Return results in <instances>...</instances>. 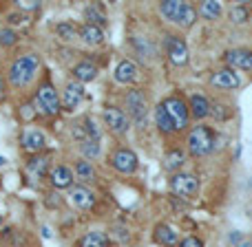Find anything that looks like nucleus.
<instances>
[{"mask_svg":"<svg viewBox=\"0 0 252 247\" xmlns=\"http://www.w3.org/2000/svg\"><path fill=\"white\" fill-rule=\"evenodd\" d=\"M7 97V91H4V80H2V75H0V102Z\"/></svg>","mask_w":252,"mask_h":247,"instance_id":"40","label":"nucleus"},{"mask_svg":"<svg viewBox=\"0 0 252 247\" xmlns=\"http://www.w3.org/2000/svg\"><path fill=\"white\" fill-rule=\"evenodd\" d=\"M73 78L75 82L80 84H87V82H93L97 78V66L93 64L91 60H82L73 66Z\"/></svg>","mask_w":252,"mask_h":247,"instance_id":"15","label":"nucleus"},{"mask_svg":"<svg viewBox=\"0 0 252 247\" xmlns=\"http://www.w3.org/2000/svg\"><path fill=\"white\" fill-rule=\"evenodd\" d=\"M215 146V135L208 126H195L188 135V150L192 157H204L213 150Z\"/></svg>","mask_w":252,"mask_h":247,"instance_id":"3","label":"nucleus"},{"mask_svg":"<svg viewBox=\"0 0 252 247\" xmlns=\"http://www.w3.org/2000/svg\"><path fill=\"white\" fill-rule=\"evenodd\" d=\"M226 60H228V64L252 73V51H228Z\"/></svg>","mask_w":252,"mask_h":247,"instance_id":"19","label":"nucleus"},{"mask_svg":"<svg viewBox=\"0 0 252 247\" xmlns=\"http://www.w3.org/2000/svg\"><path fill=\"white\" fill-rule=\"evenodd\" d=\"M47 146V135L38 128H29L20 135V148L25 152H31V155H38L42 148Z\"/></svg>","mask_w":252,"mask_h":247,"instance_id":"7","label":"nucleus"},{"mask_svg":"<svg viewBox=\"0 0 252 247\" xmlns=\"http://www.w3.org/2000/svg\"><path fill=\"white\" fill-rule=\"evenodd\" d=\"M126 109H128L130 117L142 122L144 115H146V97L139 88H133V91L126 93Z\"/></svg>","mask_w":252,"mask_h":247,"instance_id":"11","label":"nucleus"},{"mask_svg":"<svg viewBox=\"0 0 252 247\" xmlns=\"http://www.w3.org/2000/svg\"><path fill=\"white\" fill-rule=\"evenodd\" d=\"M33 106H35V110H38V115H42V117H56L62 110L60 95H58L56 86H53L49 80H44L38 86V91H35V95H33Z\"/></svg>","mask_w":252,"mask_h":247,"instance_id":"2","label":"nucleus"},{"mask_svg":"<svg viewBox=\"0 0 252 247\" xmlns=\"http://www.w3.org/2000/svg\"><path fill=\"white\" fill-rule=\"evenodd\" d=\"M179 247H204V243H201V239H197V236H186V239L179 243Z\"/></svg>","mask_w":252,"mask_h":247,"instance_id":"37","label":"nucleus"},{"mask_svg":"<svg viewBox=\"0 0 252 247\" xmlns=\"http://www.w3.org/2000/svg\"><path fill=\"white\" fill-rule=\"evenodd\" d=\"M115 80L120 84H130L135 78H137V66L133 64L130 60H122L118 66H115Z\"/></svg>","mask_w":252,"mask_h":247,"instance_id":"18","label":"nucleus"},{"mask_svg":"<svg viewBox=\"0 0 252 247\" xmlns=\"http://www.w3.org/2000/svg\"><path fill=\"white\" fill-rule=\"evenodd\" d=\"M248 247H252V245H248Z\"/></svg>","mask_w":252,"mask_h":247,"instance_id":"44","label":"nucleus"},{"mask_svg":"<svg viewBox=\"0 0 252 247\" xmlns=\"http://www.w3.org/2000/svg\"><path fill=\"white\" fill-rule=\"evenodd\" d=\"M27 20V13H7V22L9 25H20Z\"/></svg>","mask_w":252,"mask_h":247,"instance_id":"39","label":"nucleus"},{"mask_svg":"<svg viewBox=\"0 0 252 247\" xmlns=\"http://www.w3.org/2000/svg\"><path fill=\"white\" fill-rule=\"evenodd\" d=\"M166 53H168V60L177 66H182L188 62V47L182 38L168 35V38H166Z\"/></svg>","mask_w":252,"mask_h":247,"instance_id":"9","label":"nucleus"},{"mask_svg":"<svg viewBox=\"0 0 252 247\" xmlns=\"http://www.w3.org/2000/svg\"><path fill=\"white\" fill-rule=\"evenodd\" d=\"M84 18H87V25H93V27H104L106 25V16L102 13V7H97V4H89L87 9H84Z\"/></svg>","mask_w":252,"mask_h":247,"instance_id":"23","label":"nucleus"},{"mask_svg":"<svg viewBox=\"0 0 252 247\" xmlns=\"http://www.w3.org/2000/svg\"><path fill=\"white\" fill-rule=\"evenodd\" d=\"M170 190H173L175 196L188 199V196L197 194L199 181H197V177L190 172H177V174H173V179H170Z\"/></svg>","mask_w":252,"mask_h":247,"instance_id":"4","label":"nucleus"},{"mask_svg":"<svg viewBox=\"0 0 252 247\" xmlns=\"http://www.w3.org/2000/svg\"><path fill=\"white\" fill-rule=\"evenodd\" d=\"M153 239H155V243L166 245V247H173V245L179 243L177 232H175L170 225H164V223H159V225L155 227V232H153Z\"/></svg>","mask_w":252,"mask_h":247,"instance_id":"17","label":"nucleus"},{"mask_svg":"<svg viewBox=\"0 0 252 247\" xmlns=\"http://www.w3.org/2000/svg\"><path fill=\"white\" fill-rule=\"evenodd\" d=\"M195 20H197V9L192 7V4H186L184 2L182 4V11H179V16H177V25H182V27H190V25H195Z\"/></svg>","mask_w":252,"mask_h":247,"instance_id":"29","label":"nucleus"},{"mask_svg":"<svg viewBox=\"0 0 252 247\" xmlns=\"http://www.w3.org/2000/svg\"><path fill=\"white\" fill-rule=\"evenodd\" d=\"M80 150L87 159H95L100 157V141H93V139H87L84 143H80Z\"/></svg>","mask_w":252,"mask_h":247,"instance_id":"32","label":"nucleus"},{"mask_svg":"<svg viewBox=\"0 0 252 247\" xmlns=\"http://www.w3.org/2000/svg\"><path fill=\"white\" fill-rule=\"evenodd\" d=\"M56 33L60 35L62 40H66V42H71V40H75V38H78L80 29H78V27H75L71 20H62V22H58V25H56Z\"/></svg>","mask_w":252,"mask_h":247,"instance_id":"26","label":"nucleus"},{"mask_svg":"<svg viewBox=\"0 0 252 247\" xmlns=\"http://www.w3.org/2000/svg\"><path fill=\"white\" fill-rule=\"evenodd\" d=\"M155 124H157V128H159L164 135L175 133V124H173V119H170V115L166 113L164 104H159L155 109Z\"/></svg>","mask_w":252,"mask_h":247,"instance_id":"22","label":"nucleus"},{"mask_svg":"<svg viewBox=\"0 0 252 247\" xmlns=\"http://www.w3.org/2000/svg\"><path fill=\"white\" fill-rule=\"evenodd\" d=\"M75 174L80 181H95V170H93L91 161H78L75 164Z\"/></svg>","mask_w":252,"mask_h":247,"instance_id":"30","label":"nucleus"},{"mask_svg":"<svg viewBox=\"0 0 252 247\" xmlns=\"http://www.w3.org/2000/svg\"><path fill=\"white\" fill-rule=\"evenodd\" d=\"M16 7L22 9V11H33V9L40 7V2H35V0H29V2H22V0H16Z\"/></svg>","mask_w":252,"mask_h":247,"instance_id":"38","label":"nucleus"},{"mask_svg":"<svg viewBox=\"0 0 252 247\" xmlns=\"http://www.w3.org/2000/svg\"><path fill=\"white\" fill-rule=\"evenodd\" d=\"M84 133H87V137L89 139H93V141H100V137H102V133H100V128H97V124H95V119L93 117H84Z\"/></svg>","mask_w":252,"mask_h":247,"instance_id":"33","label":"nucleus"},{"mask_svg":"<svg viewBox=\"0 0 252 247\" xmlns=\"http://www.w3.org/2000/svg\"><path fill=\"white\" fill-rule=\"evenodd\" d=\"M18 42V33L9 27H2L0 29V47H13Z\"/></svg>","mask_w":252,"mask_h":247,"instance_id":"34","label":"nucleus"},{"mask_svg":"<svg viewBox=\"0 0 252 247\" xmlns=\"http://www.w3.org/2000/svg\"><path fill=\"white\" fill-rule=\"evenodd\" d=\"M182 4L184 2H179V0H166V2H161L159 4V11H161V16L166 18V20H177V16H179V11H182Z\"/></svg>","mask_w":252,"mask_h":247,"instance_id":"27","label":"nucleus"},{"mask_svg":"<svg viewBox=\"0 0 252 247\" xmlns=\"http://www.w3.org/2000/svg\"><path fill=\"white\" fill-rule=\"evenodd\" d=\"M250 18V9L244 7V4H237L235 9L230 11V20L237 22V25H241V22H246Z\"/></svg>","mask_w":252,"mask_h":247,"instance_id":"35","label":"nucleus"},{"mask_svg":"<svg viewBox=\"0 0 252 247\" xmlns=\"http://www.w3.org/2000/svg\"><path fill=\"white\" fill-rule=\"evenodd\" d=\"M35 115H38V110H35L33 104H22V106H20V117L25 119V122H31Z\"/></svg>","mask_w":252,"mask_h":247,"instance_id":"36","label":"nucleus"},{"mask_svg":"<svg viewBox=\"0 0 252 247\" xmlns=\"http://www.w3.org/2000/svg\"><path fill=\"white\" fill-rule=\"evenodd\" d=\"M199 13L206 20H217V18L221 16V4H219L217 0H206V2H201Z\"/></svg>","mask_w":252,"mask_h":247,"instance_id":"28","label":"nucleus"},{"mask_svg":"<svg viewBox=\"0 0 252 247\" xmlns=\"http://www.w3.org/2000/svg\"><path fill=\"white\" fill-rule=\"evenodd\" d=\"M210 84H213L215 88H226V91H230V88L239 86V78H237V73L232 69H221V71H217V73H213Z\"/></svg>","mask_w":252,"mask_h":247,"instance_id":"14","label":"nucleus"},{"mask_svg":"<svg viewBox=\"0 0 252 247\" xmlns=\"http://www.w3.org/2000/svg\"><path fill=\"white\" fill-rule=\"evenodd\" d=\"M184 159H186L184 152L177 150V148H173V150H168L164 157V168L168 170V172H175V170H179L184 165Z\"/></svg>","mask_w":252,"mask_h":247,"instance_id":"24","label":"nucleus"},{"mask_svg":"<svg viewBox=\"0 0 252 247\" xmlns=\"http://www.w3.org/2000/svg\"><path fill=\"white\" fill-rule=\"evenodd\" d=\"M80 38L87 44H91V47H97V44L104 42V31H102L100 27L84 25V27H80Z\"/></svg>","mask_w":252,"mask_h":247,"instance_id":"20","label":"nucleus"},{"mask_svg":"<svg viewBox=\"0 0 252 247\" xmlns=\"http://www.w3.org/2000/svg\"><path fill=\"white\" fill-rule=\"evenodd\" d=\"M73 172H71L69 165H56L49 172V183H51L56 190H66V188H73Z\"/></svg>","mask_w":252,"mask_h":247,"instance_id":"12","label":"nucleus"},{"mask_svg":"<svg viewBox=\"0 0 252 247\" xmlns=\"http://www.w3.org/2000/svg\"><path fill=\"white\" fill-rule=\"evenodd\" d=\"M111 165L122 174H133L137 170V155L133 150H128V148H118L111 155Z\"/></svg>","mask_w":252,"mask_h":247,"instance_id":"5","label":"nucleus"},{"mask_svg":"<svg viewBox=\"0 0 252 247\" xmlns=\"http://www.w3.org/2000/svg\"><path fill=\"white\" fill-rule=\"evenodd\" d=\"M71 203L75 205L78 210H91L95 205V194L89 190L87 186H75L71 188Z\"/></svg>","mask_w":252,"mask_h":247,"instance_id":"13","label":"nucleus"},{"mask_svg":"<svg viewBox=\"0 0 252 247\" xmlns=\"http://www.w3.org/2000/svg\"><path fill=\"white\" fill-rule=\"evenodd\" d=\"M0 223H2V214H0Z\"/></svg>","mask_w":252,"mask_h":247,"instance_id":"42","label":"nucleus"},{"mask_svg":"<svg viewBox=\"0 0 252 247\" xmlns=\"http://www.w3.org/2000/svg\"><path fill=\"white\" fill-rule=\"evenodd\" d=\"M133 44H135V49L139 51V55H144V57H153L157 53V49H155V44H151L146 38H133Z\"/></svg>","mask_w":252,"mask_h":247,"instance_id":"31","label":"nucleus"},{"mask_svg":"<svg viewBox=\"0 0 252 247\" xmlns=\"http://www.w3.org/2000/svg\"><path fill=\"white\" fill-rule=\"evenodd\" d=\"M239 247H248V245H246V243H244V245H239Z\"/></svg>","mask_w":252,"mask_h":247,"instance_id":"43","label":"nucleus"},{"mask_svg":"<svg viewBox=\"0 0 252 247\" xmlns=\"http://www.w3.org/2000/svg\"><path fill=\"white\" fill-rule=\"evenodd\" d=\"M82 97H84V88H82V84L80 82H66V86H64V91H62V109L64 110H75L80 106V102H82Z\"/></svg>","mask_w":252,"mask_h":247,"instance_id":"10","label":"nucleus"},{"mask_svg":"<svg viewBox=\"0 0 252 247\" xmlns=\"http://www.w3.org/2000/svg\"><path fill=\"white\" fill-rule=\"evenodd\" d=\"M4 164H7V159H4V157H0V168H2Z\"/></svg>","mask_w":252,"mask_h":247,"instance_id":"41","label":"nucleus"},{"mask_svg":"<svg viewBox=\"0 0 252 247\" xmlns=\"http://www.w3.org/2000/svg\"><path fill=\"white\" fill-rule=\"evenodd\" d=\"M40 69V57L35 53H25V55L16 57L13 64L9 66V82L16 88H25L31 84Z\"/></svg>","mask_w":252,"mask_h":247,"instance_id":"1","label":"nucleus"},{"mask_svg":"<svg viewBox=\"0 0 252 247\" xmlns=\"http://www.w3.org/2000/svg\"><path fill=\"white\" fill-rule=\"evenodd\" d=\"M190 113L195 115L197 119H204L206 115L210 113L208 100H206V97H201V95H192V97H190Z\"/></svg>","mask_w":252,"mask_h":247,"instance_id":"25","label":"nucleus"},{"mask_svg":"<svg viewBox=\"0 0 252 247\" xmlns=\"http://www.w3.org/2000/svg\"><path fill=\"white\" fill-rule=\"evenodd\" d=\"M49 170V157L47 155H33L27 161V174H31L33 179H42Z\"/></svg>","mask_w":252,"mask_h":247,"instance_id":"16","label":"nucleus"},{"mask_svg":"<svg viewBox=\"0 0 252 247\" xmlns=\"http://www.w3.org/2000/svg\"><path fill=\"white\" fill-rule=\"evenodd\" d=\"M166 109V113L170 115V119H173L175 124V130H184L188 126V109L186 104H184V100H179V97H168L166 102H161Z\"/></svg>","mask_w":252,"mask_h":247,"instance_id":"6","label":"nucleus"},{"mask_svg":"<svg viewBox=\"0 0 252 247\" xmlns=\"http://www.w3.org/2000/svg\"><path fill=\"white\" fill-rule=\"evenodd\" d=\"M80 247H109V236H106V232H100V230L87 232L80 239Z\"/></svg>","mask_w":252,"mask_h":247,"instance_id":"21","label":"nucleus"},{"mask_svg":"<svg viewBox=\"0 0 252 247\" xmlns=\"http://www.w3.org/2000/svg\"><path fill=\"white\" fill-rule=\"evenodd\" d=\"M104 124L109 126V130L115 135H124L130 126L126 113L122 109H115V106H106L104 109Z\"/></svg>","mask_w":252,"mask_h":247,"instance_id":"8","label":"nucleus"}]
</instances>
